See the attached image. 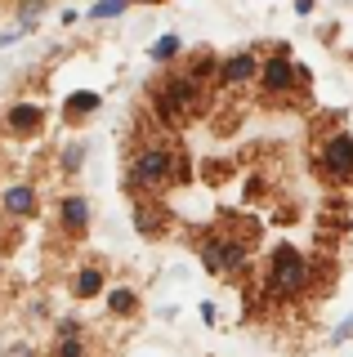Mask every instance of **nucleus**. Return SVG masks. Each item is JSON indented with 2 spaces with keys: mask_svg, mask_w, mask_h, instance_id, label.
Masks as SVG:
<instances>
[{
  "mask_svg": "<svg viewBox=\"0 0 353 357\" xmlns=\"http://www.w3.org/2000/svg\"><path fill=\"white\" fill-rule=\"evenodd\" d=\"M170 219L174 215L161 206V197H135V232H139V237H148V241L165 237Z\"/></svg>",
  "mask_w": 353,
  "mask_h": 357,
  "instance_id": "nucleus-10",
  "label": "nucleus"
},
{
  "mask_svg": "<svg viewBox=\"0 0 353 357\" xmlns=\"http://www.w3.org/2000/svg\"><path fill=\"white\" fill-rule=\"evenodd\" d=\"M54 357H85V335H54Z\"/></svg>",
  "mask_w": 353,
  "mask_h": 357,
  "instance_id": "nucleus-18",
  "label": "nucleus"
},
{
  "mask_svg": "<svg viewBox=\"0 0 353 357\" xmlns=\"http://www.w3.org/2000/svg\"><path fill=\"white\" fill-rule=\"evenodd\" d=\"M317 165L331 183H353V134L349 130L326 134L322 148H317Z\"/></svg>",
  "mask_w": 353,
  "mask_h": 357,
  "instance_id": "nucleus-6",
  "label": "nucleus"
},
{
  "mask_svg": "<svg viewBox=\"0 0 353 357\" xmlns=\"http://www.w3.org/2000/svg\"><path fill=\"white\" fill-rule=\"evenodd\" d=\"M0 126H5L9 139H36L40 130H45V107L36 103V98H14V103L5 107V116H0Z\"/></svg>",
  "mask_w": 353,
  "mask_h": 357,
  "instance_id": "nucleus-7",
  "label": "nucleus"
},
{
  "mask_svg": "<svg viewBox=\"0 0 353 357\" xmlns=\"http://www.w3.org/2000/svg\"><path fill=\"white\" fill-rule=\"evenodd\" d=\"M349 335H353V317H345V326H340L336 335H331V340H336V344H345V340H349Z\"/></svg>",
  "mask_w": 353,
  "mask_h": 357,
  "instance_id": "nucleus-22",
  "label": "nucleus"
},
{
  "mask_svg": "<svg viewBox=\"0 0 353 357\" xmlns=\"http://www.w3.org/2000/svg\"><path fill=\"white\" fill-rule=\"evenodd\" d=\"M295 14H304V18H308V14H313V0H295Z\"/></svg>",
  "mask_w": 353,
  "mask_h": 357,
  "instance_id": "nucleus-25",
  "label": "nucleus"
},
{
  "mask_svg": "<svg viewBox=\"0 0 353 357\" xmlns=\"http://www.w3.org/2000/svg\"><path fill=\"white\" fill-rule=\"evenodd\" d=\"M148 59L157 63V67L179 63V59H183V40H179V31H165L161 40H152V45H148Z\"/></svg>",
  "mask_w": 353,
  "mask_h": 357,
  "instance_id": "nucleus-15",
  "label": "nucleus"
},
{
  "mask_svg": "<svg viewBox=\"0 0 353 357\" xmlns=\"http://www.w3.org/2000/svg\"><path fill=\"white\" fill-rule=\"evenodd\" d=\"M0 215L5 219H36L40 215V192L31 183H9V188H0Z\"/></svg>",
  "mask_w": 353,
  "mask_h": 357,
  "instance_id": "nucleus-11",
  "label": "nucleus"
},
{
  "mask_svg": "<svg viewBox=\"0 0 353 357\" xmlns=\"http://www.w3.org/2000/svg\"><path fill=\"white\" fill-rule=\"evenodd\" d=\"M130 9V0H94L90 5V18L94 22H103V18H121Z\"/></svg>",
  "mask_w": 353,
  "mask_h": 357,
  "instance_id": "nucleus-19",
  "label": "nucleus"
},
{
  "mask_svg": "<svg viewBox=\"0 0 353 357\" xmlns=\"http://www.w3.org/2000/svg\"><path fill=\"white\" fill-rule=\"evenodd\" d=\"M54 219H59V232L68 241H81L85 232H90V201H85L81 192H68V197H59V206H54Z\"/></svg>",
  "mask_w": 353,
  "mask_h": 357,
  "instance_id": "nucleus-9",
  "label": "nucleus"
},
{
  "mask_svg": "<svg viewBox=\"0 0 353 357\" xmlns=\"http://www.w3.org/2000/svg\"><path fill=\"white\" fill-rule=\"evenodd\" d=\"M103 308L112 312V317H135L139 312V290H130V286H112L103 295Z\"/></svg>",
  "mask_w": 353,
  "mask_h": 357,
  "instance_id": "nucleus-16",
  "label": "nucleus"
},
{
  "mask_svg": "<svg viewBox=\"0 0 353 357\" xmlns=\"http://www.w3.org/2000/svg\"><path fill=\"white\" fill-rule=\"evenodd\" d=\"M5 357H36V349H31V344H14Z\"/></svg>",
  "mask_w": 353,
  "mask_h": 357,
  "instance_id": "nucleus-23",
  "label": "nucleus"
},
{
  "mask_svg": "<svg viewBox=\"0 0 353 357\" xmlns=\"http://www.w3.org/2000/svg\"><path fill=\"white\" fill-rule=\"evenodd\" d=\"M94 107H103V98H98L94 89H76V94L63 98V121H68V126H81V121L94 116Z\"/></svg>",
  "mask_w": 353,
  "mask_h": 357,
  "instance_id": "nucleus-13",
  "label": "nucleus"
},
{
  "mask_svg": "<svg viewBox=\"0 0 353 357\" xmlns=\"http://www.w3.org/2000/svg\"><path fill=\"white\" fill-rule=\"evenodd\" d=\"M193 165H188V152L179 148L174 134H152L143 139L135 152L126 156V188L130 197H161L165 188L174 183H188Z\"/></svg>",
  "mask_w": 353,
  "mask_h": 357,
  "instance_id": "nucleus-1",
  "label": "nucleus"
},
{
  "mask_svg": "<svg viewBox=\"0 0 353 357\" xmlns=\"http://www.w3.org/2000/svg\"><path fill=\"white\" fill-rule=\"evenodd\" d=\"M40 14H45V0H23V5H18V27L27 31Z\"/></svg>",
  "mask_w": 353,
  "mask_h": 357,
  "instance_id": "nucleus-20",
  "label": "nucleus"
},
{
  "mask_svg": "<svg viewBox=\"0 0 353 357\" xmlns=\"http://www.w3.org/2000/svg\"><path fill=\"white\" fill-rule=\"evenodd\" d=\"M202 317H206V321L215 326V321H219V308H215V304H202Z\"/></svg>",
  "mask_w": 353,
  "mask_h": 357,
  "instance_id": "nucleus-24",
  "label": "nucleus"
},
{
  "mask_svg": "<svg viewBox=\"0 0 353 357\" xmlns=\"http://www.w3.org/2000/svg\"><path fill=\"white\" fill-rule=\"evenodd\" d=\"M81 165H85V139H68V143H63V152H59V170L68 174V178H76V174H81Z\"/></svg>",
  "mask_w": 353,
  "mask_h": 357,
  "instance_id": "nucleus-17",
  "label": "nucleus"
},
{
  "mask_svg": "<svg viewBox=\"0 0 353 357\" xmlns=\"http://www.w3.org/2000/svg\"><path fill=\"white\" fill-rule=\"evenodd\" d=\"M264 290H269L273 299H282V304L313 290V264L300 255V245L278 241L269 250V264H264Z\"/></svg>",
  "mask_w": 353,
  "mask_h": 357,
  "instance_id": "nucleus-3",
  "label": "nucleus"
},
{
  "mask_svg": "<svg viewBox=\"0 0 353 357\" xmlns=\"http://www.w3.org/2000/svg\"><path fill=\"white\" fill-rule=\"evenodd\" d=\"M183 72L193 76L197 85H206V89H215V72H219V54L211 50V45H197L193 54H183Z\"/></svg>",
  "mask_w": 353,
  "mask_h": 357,
  "instance_id": "nucleus-12",
  "label": "nucleus"
},
{
  "mask_svg": "<svg viewBox=\"0 0 353 357\" xmlns=\"http://www.w3.org/2000/svg\"><path fill=\"white\" fill-rule=\"evenodd\" d=\"M349 63H353V54H349Z\"/></svg>",
  "mask_w": 353,
  "mask_h": 357,
  "instance_id": "nucleus-27",
  "label": "nucleus"
},
{
  "mask_svg": "<svg viewBox=\"0 0 353 357\" xmlns=\"http://www.w3.org/2000/svg\"><path fill=\"white\" fill-rule=\"evenodd\" d=\"M250 250H255V228L250 232H228V228H211L197 241V259L211 277H237L250 268Z\"/></svg>",
  "mask_w": 353,
  "mask_h": 357,
  "instance_id": "nucleus-4",
  "label": "nucleus"
},
{
  "mask_svg": "<svg viewBox=\"0 0 353 357\" xmlns=\"http://www.w3.org/2000/svg\"><path fill=\"white\" fill-rule=\"evenodd\" d=\"M255 85H260L264 98H291L295 89H308V85H313V72H308L304 63L291 59V45H278L269 59H260Z\"/></svg>",
  "mask_w": 353,
  "mask_h": 357,
  "instance_id": "nucleus-5",
  "label": "nucleus"
},
{
  "mask_svg": "<svg viewBox=\"0 0 353 357\" xmlns=\"http://www.w3.org/2000/svg\"><path fill=\"white\" fill-rule=\"evenodd\" d=\"M130 5H148V9H157V5H165V0H130Z\"/></svg>",
  "mask_w": 353,
  "mask_h": 357,
  "instance_id": "nucleus-26",
  "label": "nucleus"
},
{
  "mask_svg": "<svg viewBox=\"0 0 353 357\" xmlns=\"http://www.w3.org/2000/svg\"><path fill=\"white\" fill-rule=\"evenodd\" d=\"M211 98H215V89L197 85L193 76L183 72V67H174V63L148 85V112H152V121H157L165 134H174V130L188 126V121L206 116Z\"/></svg>",
  "mask_w": 353,
  "mask_h": 357,
  "instance_id": "nucleus-2",
  "label": "nucleus"
},
{
  "mask_svg": "<svg viewBox=\"0 0 353 357\" xmlns=\"http://www.w3.org/2000/svg\"><path fill=\"white\" fill-rule=\"evenodd\" d=\"M54 335H85V326H81V317H59L54 321Z\"/></svg>",
  "mask_w": 353,
  "mask_h": 357,
  "instance_id": "nucleus-21",
  "label": "nucleus"
},
{
  "mask_svg": "<svg viewBox=\"0 0 353 357\" xmlns=\"http://www.w3.org/2000/svg\"><path fill=\"white\" fill-rule=\"evenodd\" d=\"M255 76H260V54L255 50H233L228 59H219L215 89H246V85H255Z\"/></svg>",
  "mask_w": 353,
  "mask_h": 357,
  "instance_id": "nucleus-8",
  "label": "nucleus"
},
{
  "mask_svg": "<svg viewBox=\"0 0 353 357\" xmlns=\"http://www.w3.org/2000/svg\"><path fill=\"white\" fill-rule=\"evenodd\" d=\"M103 286H107L103 264H85L81 273L72 277V295H76V299H98V295H103Z\"/></svg>",
  "mask_w": 353,
  "mask_h": 357,
  "instance_id": "nucleus-14",
  "label": "nucleus"
}]
</instances>
